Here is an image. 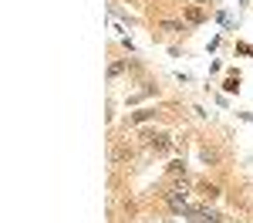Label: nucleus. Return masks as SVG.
<instances>
[{"label":"nucleus","mask_w":253,"mask_h":223,"mask_svg":"<svg viewBox=\"0 0 253 223\" xmlns=\"http://www.w3.org/2000/svg\"><path fill=\"white\" fill-rule=\"evenodd\" d=\"M149 149H152V152H169V149H172V139H169L166 132H159V135H149Z\"/></svg>","instance_id":"nucleus-1"},{"label":"nucleus","mask_w":253,"mask_h":223,"mask_svg":"<svg viewBox=\"0 0 253 223\" xmlns=\"http://www.w3.org/2000/svg\"><path fill=\"white\" fill-rule=\"evenodd\" d=\"M166 200L172 203V210H186V189H179V186H172V189L166 193Z\"/></svg>","instance_id":"nucleus-2"},{"label":"nucleus","mask_w":253,"mask_h":223,"mask_svg":"<svg viewBox=\"0 0 253 223\" xmlns=\"http://www.w3.org/2000/svg\"><path fill=\"white\" fill-rule=\"evenodd\" d=\"M169 176H172V179H179V176H186V166H182L179 159H175V162H169Z\"/></svg>","instance_id":"nucleus-3"},{"label":"nucleus","mask_w":253,"mask_h":223,"mask_svg":"<svg viewBox=\"0 0 253 223\" xmlns=\"http://www.w3.org/2000/svg\"><path fill=\"white\" fill-rule=\"evenodd\" d=\"M152 115H156L152 108H142V112H135V115H128V122L135 125V122H145V119H152Z\"/></svg>","instance_id":"nucleus-4"},{"label":"nucleus","mask_w":253,"mask_h":223,"mask_svg":"<svg viewBox=\"0 0 253 223\" xmlns=\"http://www.w3.org/2000/svg\"><path fill=\"white\" fill-rule=\"evenodd\" d=\"M112 159H132V149H125V145H118V149H115V152H112Z\"/></svg>","instance_id":"nucleus-5"},{"label":"nucleus","mask_w":253,"mask_h":223,"mask_svg":"<svg viewBox=\"0 0 253 223\" xmlns=\"http://www.w3.org/2000/svg\"><path fill=\"white\" fill-rule=\"evenodd\" d=\"M186 17L193 20V24H199V20H203V10H199V7H186Z\"/></svg>","instance_id":"nucleus-6"},{"label":"nucleus","mask_w":253,"mask_h":223,"mask_svg":"<svg viewBox=\"0 0 253 223\" xmlns=\"http://www.w3.org/2000/svg\"><path fill=\"white\" fill-rule=\"evenodd\" d=\"M236 85H240V78H236V75H230V78H226V85H223V88H226V91H236Z\"/></svg>","instance_id":"nucleus-7"},{"label":"nucleus","mask_w":253,"mask_h":223,"mask_svg":"<svg viewBox=\"0 0 253 223\" xmlns=\"http://www.w3.org/2000/svg\"><path fill=\"white\" fill-rule=\"evenodd\" d=\"M122 71H125V64H122V61H118V64H112V68H108V75H112V78H115V75H122Z\"/></svg>","instance_id":"nucleus-8"}]
</instances>
